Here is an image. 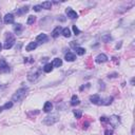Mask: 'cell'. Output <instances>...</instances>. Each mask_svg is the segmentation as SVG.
Masks as SVG:
<instances>
[{
  "mask_svg": "<svg viewBox=\"0 0 135 135\" xmlns=\"http://www.w3.org/2000/svg\"><path fill=\"white\" fill-rule=\"evenodd\" d=\"M61 31H62L61 26H57V28H55L53 30V32H52V37L53 38H57L61 34Z\"/></svg>",
  "mask_w": 135,
  "mask_h": 135,
  "instance_id": "12",
  "label": "cell"
},
{
  "mask_svg": "<svg viewBox=\"0 0 135 135\" xmlns=\"http://www.w3.org/2000/svg\"><path fill=\"white\" fill-rule=\"evenodd\" d=\"M40 7H41V9L51 10V8H52V2H51V1H44V2H42V3L40 4Z\"/></svg>",
  "mask_w": 135,
  "mask_h": 135,
  "instance_id": "19",
  "label": "cell"
},
{
  "mask_svg": "<svg viewBox=\"0 0 135 135\" xmlns=\"http://www.w3.org/2000/svg\"><path fill=\"white\" fill-rule=\"evenodd\" d=\"M28 12H29V7H23V8H20L17 10V15H23Z\"/></svg>",
  "mask_w": 135,
  "mask_h": 135,
  "instance_id": "21",
  "label": "cell"
},
{
  "mask_svg": "<svg viewBox=\"0 0 135 135\" xmlns=\"http://www.w3.org/2000/svg\"><path fill=\"white\" fill-rule=\"evenodd\" d=\"M100 121L105 122V121H108V118H107V117H104V116H102V117H100Z\"/></svg>",
  "mask_w": 135,
  "mask_h": 135,
  "instance_id": "32",
  "label": "cell"
},
{
  "mask_svg": "<svg viewBox=\"0 0 135 135\" xmlns=\"http://www.w3.org/2000/svg\"><path fill=\"white\" fill-rule=\"evenodd\" d=\"M10 72V67L4 59H0V73H8Z\"/></svg>",
  "mask_w": 135,
  "mask_h": 135,
  "instance_id": "6",
  "label": "cell"
},
{
  "mask_svg": "<svg viewBox=\"0 0 135 135\" xmlns=\"http://www.w3.org/2000/svg\"><path fill=\"white\" fill-rule=\"evenodd\" d=\"M95 61H96V63H103V62L108 61V56L103 53L98 54V55L95 57Z\"/></svg>",
  "mask_w": 135,
  "mask_h": 135,
  "instance_id": "7",
  "label": "cell"
},
{
  "mask_svg": "<svg viewBox=\"0 0 135 135\" xmlns=\"http://www.w3.org/2000/svg\"><path fill=\"white\" fill-rule=\"evenodd\" d=\"M51 64H52L53 68H59V67L62 66V60L60 58H55V59H53Z\"/></svg>",
  "mask_w": 135,
  "mask_h": 135,
  "instance_id": "13",
  "label": "cell"
},
{
  "mask_svg": "<svg viewBox=\"0 0 135 135\" xmlns=\"http://www.w3.org/2000/svg\"><path fill=\"white\" fill-rule=\"evenodd\" d=\"M100 96L98 94H94V95H91L90 96V101L93 103V104H100Z\"/></svg>",
  "mask_w": 135,
  "mask_h": 135,
  "instance_id": "10",
  "label": "cell"
},
{
  "mask_svg": "<svg viewBox=\"0 0 135 135\" xmlns=\"http://www.w3.org/2000/svg\"><path fill=\"white\" fill-rule=\"evenodd\" d=\"M1 50H2V44L0 43V51H1Z\"/></svg>",
  "mask_w": 135,
  "mask_h": 135,
  "instance_id": "36",
  "label": "cell"
},
{
  "mask_svg": "<svg viewBox=\"0 0 135 135\" xmlns=\"http://www.w3.org/2000/svg\"><path fill=\"white\" fill-rule=\"evenodd\" d=\"M64 59L67 60V61H74V60H76V55L74 53H72V52H68L66 55H64Z\"/></svg>",
  "mask_w": 135,
  "mask_h": 135,
  "instance_id": "11",
  "label": "cell"
},
{
  "mask_svg": "<svg viewBox=\"0 0 135 135\" xmlns=\"http://www.w3.org/2000/svg\"><path fill=\"white\" fill-rule=\"evenodd\" d=\"M0 28H1V16H0Z\"/></svg>",
  "mask_w": 135,
  "mask_h": 135,
  "instance_id": "35",
  "label": "cell"
},
{
  "mask_svg": "<svg viewBox=\"0 0 135 135\" xmlns=\"http://www.w3.org/2000/svg\"><path fill=\"white\" fill-rule=\"evenodd\" d=\"M52 109H53L52 102H51V101H46V102L44 103V105H43V111H44L45 113H49V112L52 111Z\"/></svg>",
  "mask_w": 135,
  "mask_h": 135,
  "instance_id": "15",
  "label": "cell"
},
{
  "mask_svg": "<svg viewBox=\"0 0 135 135\" xmlns=\"http://www.w3.org/2000/svg\"><path fill=\"white\" fill-rule=\"evenodd\" d=\"M79 103H80V101H79L78 97L76 95H73L72 96V100H71V104L72 105H76V104H79Z\"/></svg>",
  "mask_w": 135,
  "mask_h": 135,
  "instance_id": "26",
  "label": "cell"
},
{
  "mask_svg": "<svg viewBox=\"0 0 135 135\" xmlns=\"http://www.w3.org/2000/svg\"><path fill=\"white\" fill-rule=\"evenodd\" d=\"M108 121L110 122V125L113 127V128H117L119 125H120V117L118 115H112L108 118Z\"/></svg>",
  "mask_w": 135,
  "mask_h": 135,
  "instance_id": "5",
  "label": "cell"
},
{
  "mask_svg": "<svg viewBox=\"0 0 135 135\" xmlns=\"http://www.w3.org/2000/svg\"><path fill=\"white\" fill-rule=\"evenodd\" d=\"M14 43H15V37L12 35V34H8V36H7V39H5V42H4V45H3V48L5 49V50H9V49H11L13 45H14Z\"/></svg>",
  "mask_w": 135,
  "mask_h": 135,
  "instance_id": "4",
  "label": "cell"
},
{
  "mask_svg": "<svg viewBox=\"0 0 135 135\" xmlns=\"http://www.w3.org/2000/svg\"><path fill=\"white\" fill-rule=\"evenodd\" d=\"M75 50H76V54H77V55H79V56H83V55H85V54H86V49H84V48L77 46Z\"/></svg>",
  "mask_w": 135,
  "mask_h": 135,
  "instance_id": "22",
  "label": "cell"
},
{
  "mask_svg": "<svg viewBox=\"0 0 135 135\" xmlns=\"http://www.w3.org/2000/svg\"><path fill=\"white\" fill-rule=\"evenodd\" d=\"M40 74H41V71L39 69H37V70L35 69V70H32V71H30L28 73V76H26V78H28L29 81L34 83V81H36V80L39 78Z\"/></svg>",
  "mask_w": 135,
  "mask_h": 135,
  "instance_id": "3",
  "label": "cell"
},
{
  "mask_svg": "<svg viewBox=\"0 0 135 135\" xmlns=\"http://www.w3.org/2000/svg\"><path fill=\"white\" fill-rule=\"evenodd\" d=\"M37 42H34V41H32V42H30L28 45L25 46V50L28 51V52H32V51H34L36 48H37Z\"/></svg>",
  "mask_w": 135,
  "mask_h": 135,
  "instance_id": "16",
  "label": "cell"
},
{
  "mask_svg": "<svg viewBox=\"0 0 135 135\" xmlns=\"http://www.w3.org/2000/svg\"><path fill=\"white\" fill-rule=\"evenodd\" d=\"M74 115L76 118H81V115H83V112L80 110H74Z\"/></svg>",
  "mask_w": 135,
  "mask_h": 135,
  "instance_id": "28",
  "label": "cell"
},
{
  "mask_svg": "<svg viewBox=\"0 0 135 135\" xmlns=\"http://www.w3.org/2000/svg\"><path fill=\"white\" fill-rule=\"evenodd\" d=\"M112 101H113V97L112 96H109V97H107L104 99H101L100 100V104H102V105H109V104L112 103Z\"/></svg>",
  "mask_w": 135,
  "mask_h": 135,
  "instance_id": "14",
  "label": "cell"
},
{
  "mask_svg": "<svg viewBox=\"0 0 135 135\" xmlns=\"http://www.w3.org/2000/svg\"><path fill=\"white\" fill-rule=\"evenodd\" d=\"M22 30H23V26H22V24L17 23V24H15V25H14V31L17 33V35H18V34H20V33L22 32Z\"/></svg>",
  "mask_w": 135,
  "mask_h": 135,
  "instance_id": "18",
  "label": "cell"
},
{
  "mask_svg": "<svg viewBox=\"0 0 135 135\" xmlns=\"http://www.w3.org/2000/svg\"><path fill=\"white\" fill-rule=\"evenodd\" d=\"M120 46H121V42H120V43H119V44H117V45H116V49H119V48H120Z\"/></svg>",
  "mask_w": 135,
  "mask_h": 135,
  "instance_id": "34",
  "label": "cell"
},
{
  "mask_svg": "<svg viewBox=\"0 0 135 135\" xmlns=\"http://www.w3.org/2000/svg\"><path fill=\"white\" fill-rule=\"evenodd\" d=\"M52 70H53V67H52L51 63H46V64L43 67V72H44V73H51Z\"/></svg>",
  "mask_w": 135,
  "mask_h": 135,
  "instance_id": "24",
  "label": "cell"
},
{
  "mask_svg": "<svg viewBox=\"0 0 135 135\" xmlns=\"http://www.w3.org/2000/svg\"><path fill=\"white\" fill-rule=\"evenodd\" d=\"M14 20H15V17H14V15L11 14V13L7 14V15L3 17V21H4V23H7V24H12V23H14Z\"/></svg>",
  "mask_w": 135,
  "mask_h": 135,
  "instance_id": "8",
  "label": "cell"
},
{
  "mask_svg": "<svg viewBox=\"0 0 135 135\" xmlns=\"http://www.w3.org/2000/svg\"><path fill=\"white\" fill-rule=\"evenodd\" d=\"M72 29H73V32H74V34H75V35H79V34H80V30L77 28L76 25H73V28H72Z\"/></svg>",
  "mask_w": 135,
  "mask_h": 135,
  "instance_id": "29",
  "label": "cell"
},
{
  "mask_svg": "<svg viewBox=\"0 0 135 135\" xmlns=\"http://www.w3.org/2000/svg\"><path fill=\"white\" fill-rule=\"evenodd\" d=\"M46 40H48V36H46V34H44V33L39 34V35L36 37V41H37V42H45Z\"/></svg>",
  "mask_w": 135,
  "mask_h": 135,
  "instance_id": "17",
  "label": "cell"
},
{
  "mask_svg": "<svg viewBox=\"0 0 135 135\" xmlns=\"http://www.w3.org/2000/svg\"><path fill=\"white\" fill-rule=\"evenodd\" d=\"M35 20H36L35 16H29L28 20H26V23H28V24H33L35 22Z\"/></svg>",
  "mask_w": 135,
  "mask_h": 135,
  "instance_id": "27",
  "label": "cell"
},
{
  "mask_svg": "<svg viewBox=\"0 0 135 135\" xmlns=\"http://www.w3.org/2000/svg\"><path fill=\"white\" fill-rule=\"evenodd\" d=\"M131 85H132V86H134V78H132V79H131Z\"/></svg>",
  "mask_w": 135,
  "mask_h": 135,
  "instance_id": "33",
  "label": "cell"
},
{
  "mask_svg": "<svg viewBox=\"0 0 135 135\" xmlns=\"http://www.w3.org/2000/svg\"><path fill=\"white\" fill-rule=\"evenodd\" d=\"M13 107V102L12 101H10V102H7L3 107H1L0 108V112H2L3 110H9V109H11V108Z\"/></svg>",
  "mask_w": 135,
  "mask_h": 135,
  "instance_id": "23",
  "label": "cell"
},
{
  "mask_svg": "<svg viewBox=\"0 0 135 135\" xmlns=\"http://www.w3.org/2000/svg\"><path fill=\"white\" fill-rule=\"evenodd\" d=\"M58 120H59V116L57 114H50V115H48L43 118L42 122L46 126H52L54 124H56Z\"/></svg>",
  "mask_w": 135,
  "mask_h": 135,
  "instance_id": "2",
  "label": "cell"
},
{
  "mask_svg": "<svg viewBox=\"0 0 135 135\" xmlns=\"http://www.w3.org/2000/svg\"><path fill=\"white\" fill-rule=\"evenodd\" d=\"M111 39H112V37L110 36V34H104V35H102V36H101V40H102L103 42H105V43H107V42H109Z\"/></svg>",
  "mask_w": 135,
  "mask_h": 135,
  "instance_id": "25",
  "label": "cell"
},
{
  "mask_svg": "<svg viewBox=\"0 0 135 135\" xmlns=\"http://www.w3.org/2000/svg\"><path fill=\"white\" fill-rule=\"evenodd\" d=\"M28 91H29V89L24 88V87L18 89L15 92V94L13 95V97H12V102H19V101L23 100L24 97L26 96V94H28Z\"/></svg>",
  "mask_w": 135,
  "mask_h": 135,
  "instance_id": "1",
  "label": "cell"
},
{
  "mask_svg": "<svg viewBox=\"0 0 135 135\" xmlns=\"http://www.w3.org/2000/svg\"><path fill=\"white\" fill-rule=\"evenodd\" d=\"M61 34H62V36H63V37L69 38V37L71 36V30H70L69 28H64V29H62Z\"/></svg>",
  "mask_w": 135,
  "mask_h": 135,
  "instance_id": "20",
  "label": "cell"
},
{
  "mask_svg": "<svg viewBox=\"0 0 135 135\" xmlns=\"http://www.w3.org/2000/svg\"><path fill=\"white\" fill-rule=\"evenodd\" d=\"M104 135H113V132L110 130H105L104 131Z\"/></svg>",
  "mask_w": 135,
  "mask_h": 135,
  "instance_id": "31",
  "label": "cell"
},
{
  "mask_svg": "<svg viewBox=\"0 0 135 135\" xmlns=\"http://www.w3.org/2000/svg\"><path fill=\"white\" fill-rule=\"evenodd\" d=\"M33 9H34L35 12H40V11H41V7H40V5H34Z\"/></svg>",
  "mask_w": 135,
  "mask_h": 135,
  "instance_id": "30",
  "label": "cell"
},
{
  "mask_svg": "<svg viewBox=\"0 0 135 135\" xmlns=\"http://www.w3.org/2000/svg\"><path fill=\"white\" fill-rule=\"evenodd\" d=\"M66 14H67V15H68V17H69V18H71V19H76V18L78 17L77 13H76L74 10H72L71 8H67V10H66Z\"/></svg>",
  "mask_w": 135,
  "mask_h": 135,
  "instance_id": "9",
  "label": "cell"
}]
</instances>
